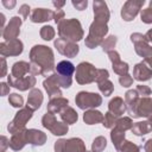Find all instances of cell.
<instances>
[{"mask_svg": "<svg viewBox=\"0 0 152 152\" xmlns=\"http://www.w3.org/2000/svg\"><path fill=\"white\" fill-rule=\"evenodd\" d=\"M30 61L43 69V76H48L56 68L53 52L49 46L45 45H34L30 51Z\"/></svg>", "mask_w": 152, "mask_h": 152, "instance_id": "6da1fadb", "label": "cell"}, {"mask_svg": "<svg viewBox=\"0 0 152 152\" xmlns=\"http://www.w3.org/2000/svg\"><path fill=\"white\" fill-rule=\"evenodd\" d=\"M58 34L59 38H63L65 40L70 42H80L83 38V28L78 19L71 18V19H63L58 24Z\"/></svg>", "mask_w": 152, "mask_h": 152, "instance_id": "7a4b0ae2", "label": "cell"}, {"mask_svg": "<svg viewBox=\"0 0 152 152\" xmlns=\"http://www.w3.org/2000/svg\"><path fill=\"white\" fill-rule=\"evenodd\" d=\"M108 33V26L106 23L94 20L89 27V33L86 37V46L88 49H95L102 44L103 38Z\"/></svg>", "mask_w": 152, "mask_h": 152, "instance_id": "3957f363", "label": "cell"}, {"mask_svg": "<svg viewBox=\"0 0 152 152\" xmlns=\"http://www.w3.org/2000/svg\"><path fill=\"white\" fill-rule=\"evenodd\" d=\"M76 106L80 109L88 110V109H95L96 107L101 106L102 97L101 95L96 93H89V91H80L77 93L75 97Z\"/></svg>", "mask_w": 152, "mask_h": 152, "instance_id": "277c9868", "label": "cell"}, {"mask_svg": "<svg viewBox=\"0 0 152 152\" xmlns=\"http://www.w3.org/2000/svg\"><path fill=\"white\" fill-rule=\"evenodd\" d=\"M33 112L30 107H23L21 109H19L17 113H15V116L13 118V120L7 125V129L11 134H14L17 133L18 131H21L25 128V125L27 124V121L32 118L33 115Z\"/></svg>", "mask_w": 152, "mask_h": 152, "instance_id": "5b68a950", "label": "cell"}, {"mask_svg": "<svg viewBox=\"0 0 152 152\" xmlns=\"http://www.w3.org/2000/svg\"><path fill=\"white\" fill-rule=\"evenodd\" d=\"M97 69L89 62H81L76 66L75 78L78 84H89L95 81Z\"/></svg>", "mask_w": 152, "mask_h": 152, "instance_id": "8992f818", "label": "cell"}, {"mask_svg": "<svg viewBox=\"0 0 152 152\" xmlns=\"http://www.w3.org/2000/svg\"><path fill=\"white\" fill-rule=\"evenodd\" d=\"M55 152H87L86 145L80 138L59 139L55 142Z\"/></svg>", "mask_w": 152, "mask_h": 152, "instance_id": "52a82bcc", "label": "cell"}, {"mask_svg": "<svg viewBox=\"0 0 152 152\" xmlns=\"http://www.w3.org/2000/svg\"><path fill=\"white\" fill-rule=\"evenodd\" d=\"M144 2V0H127L121 7V18L125 21H132L140 12Z\"/></svg>", "mask_w": 152, "mask_h": 152, "instance_id": "ba28073f", "label": "cell"}, {"mask_svg": "<svg viewBox=\"0 0 152 152\" xmlns=\"http://www.w3.org/2000/svg\"><path fill=\"white\" fill-rule=\"evenodd\" d=\"M53 45L61 55H63L65 57H69V58L76 57V55L80 51V48L76 43L70 42V40H65L63 38H57L53 42Z\"/></svg>", "mask_w": 152, "mask_h": 152, "instance_id": "9c48e42d", "label": "cell"}, {"mask_svg": "<svg viewBox=\"0 0 152 152\" xmlns=\"http://www.w3.org/2000/svg\"><path fill=\"white\" fill-rule=\"evenodd\" d=\"M24 50L23 42L20 39H12L5 40L0 44V53L2 57H11V56H19Z\"/></svg>", "mask_w": 152, "mask_h": 152, "instance_id": "30bf717a", "label": "cell"}, {"mask_svg": "<svg viewBox=\"0 0 152 152\" xmlns=\"http://www.w3.org/2000/svg\"><path fill=\"white\" fill-rule=\"evenodd\" d=\"M23 24V19L20 17H12L8 21V24L2 30L1 34L5 40H12L17 39L20 34V26Z\"/></svg>", "mask_w": 152, "mask_h": 152, "instance_id": "8fae6325", "label": "cell"}, {"mask_svg": "<svg viewBox=\"0 0 152 152\" xmlns=\"http://www.w3.org/2000/svg\"><path fill=\"white\" fill-rule=\"evenodd\" d=\"M7 82L10 87H14L20 91H25L27 89H33L36 86V77L33 75H26L20 78H14L12 75L7 76Z\"/></svg>", "mask_w": 152, "mask_h": 152, "instance_id": "7c38bea8", "label": "cell"}, {"mask_svg": "<svg viewBox=\"0 0 152 152\" xmlns=\"http://www.w3.org/2000/svg\"><path fill=\"white\" fill-rule=\"evenodd\" d=\"M93 11H94V20H99L102 23H108L109 20V10L104 1L95 0L93 2Z\"/></svg>", "mask_w": 152, "mask_h": 152, "instance_id": "4fadbf2b", "label": "cell"}, {"mask_svg": "<svg viewBox=\"0 0 152 152\" xmlns=\"http://www.w3.org/2000/svg\"><path fill=\"white\" fill-rule=\"evenodd\" d=\"M139 99L140 97H139L137 89H131V90L126 91V94H125L126 108H127V112L131 114L132 118H137V104H138Z\"/></svg>", "mask_w": 152, "mask_h": 152, "instance_id": "5bb4252c", "label": "cell"}, {"mask_svg": "<svg viewBox=\"0 0 152 152\" xmlns=\"http://www.w3.org/2000/svg\"><path fill=\"white\" fill-rule=\"evenodd\" d=\"M152 77V69L142 61L138 64H135L134 69H133V78L139 81V82H144V81H148Z\"/></svg>", "mask_w": 152, "mask_h": 152, "instance_id": "9a60e30c", "label": "cell"}, {"mask_svg": "<svg viewBox=\"0 0 152 152\" xmlns=\"http://www.w3.org/2000/svg\"><path fill=\"white\" fill-rule=\"evenodd\" d=\"M43 86L48 93V95L51 97V99H55V97H62V90H61V87L58 86L53 74L49 75L48 78L44 80L43 82Z\"/></svg>", "mask_w": 152, "mask_h": 152, "instance_id": "2e32d148", "label": "cell"}, {"mask_svg": "<svg viewBox=\"0 0 152 152\" xmlns=\"http://www.w3.org/2000/svg\"><path fill=\"white\" fill-rule=\"evenodd\" d=\"M26 139L27 144H31L32 146H43L46 142V134L39 129L30 128L26 131Z\"/></svg>", "mask_w": 152, "mask_h": 152, "instance_id": "e0dca14e", "label": "cell"}, {"mask_svg": "<svg viewBox=\"0 0 152 152\" xmlns=\"http://www.w3.org/2000/svg\"><path fill=\"white\" fill-rule=\"evenodd\" d=\"M55 12L49 8H34L30 15V20L32 23H45L53 19Z\"/></svg>", "mask_w": 152, "mask_h": 152, "instance_id": "ac0fdd59", "label": "cell"}, {"mask_svg": "<svg viewBox=\"0 0 152 152\" xmlns=\"http://www.w3.org/2000/svg\"><path fill=\"white\" fill-rule=\"evenodd\" d=\"M26 128L18 131L17 133L12 134V138L10 140V147L13 151H20L24 148V146L27 144V139H26Z\"/></svg>", "mask_w": 152, "mask_h": 152, "instance_id": "d6986e66", "label": "cell"}, {"mask_svg": "<svg viewBox=\"0 0 152 152\" xmlns=\"http://www.w3.org/2000/svg\"><path fill=\"white\" fill-rule=\"evenodd\" d=\"M152 114V99L140 97L137 104V118H148Z\"/></svg>", "mask_w": 152, "mask_h": 152, "instance_id": "ffe728a7", "label": "cell"}, {"mask_svg": "<svg viewBox=\"0 0 152 152\" xmlns=\"http://www.w3.org/2000/svg\"><path fill=\"white\" fill-rule=\"evenodd\" d=\"M127 110L126 108V103L124 101V99H121L120 96H115L114 99H112L108 103V112H110L113 115H115L116 118L121 116Z\"/></svg>", "mask_w": 152, "mask_h": 152, "instance_id": "44dd1931", "label": "cell"}, {"mask_svg": "<svg viewBox=\"0 0 152 152\" xmlns=\"http://www.w3.org/2000/svg\"><path fill=\"white\" fill-rule=\"evenodd\" d=\"M43 103V94L38 88H33L30 90L27 96V107H30L32 110H37L40 108Z\"/></svg>", "mask_w": 152, "mask_h": 152, "instance_id": "7402d4cb", "label": "cell"}, {"mask_svg": "<svg viewBox=\"0 0 152 152\" xmlns=\"http://www.w3.org/2000/svg\"><path fill=\"white\" fill-rule=\"evenodd\" d=\"M69 104V100L65 99V97H55V99H51L48 103V112L50 113H53V114H57V113H61L65 107H68Z\"/></svg>", "mask_w": 152, "mask_h": 152, "instance_id": "603a6c76", "label": "cell"}, {"mask_svg": "<svg viewBox=\"0 0 152 152\" xmlns=\"http://www.w3.org/2000/svg\"><path fill=\"white\" fill-rule=\"evenodd\" d=\"M30 72V63L25 62V61H19L15 62L12 65V70H11V75L14 78H20L26 76V74Z\"/></svg>", "mask_w": 152, "mask_h": 152, "instance_id": "cb8c5ba5", "label": "cell"}, {"mask_svg": "<svg viewBox=\"0 0 152 152\" xmlns=\"http://www.w3.org/2000/svg\"><path fill=\"white\" fill-rule=\"evenodd\" d=\"M103 114L96 109H88L83 114V120L87 125H96L103 121Z\"/></svg>", "mask_w": 152, "mask_h": 152, "instance_id": "d4e9b609", "label": "cell"}, {"mask_svg": "<svg viewBox=\"0 0 152 152\" xmlns=\"http://www.w3.org/2000/svg\"><path fill=\"white\" fill-rule=\"evenodd\" d=\"M56 72L61 76H68V77H71L72 74L75 72V66L71 62L69 61H61L59 63H57L56 65Z\"/></svg>", "mask_w": 152, "mask_h": 152, "instance_id": "484cf974", "label": "cell"}, {"mask_svg": "<svg viewBox=\"0 0 152 152\" xmlns=\"http://www.w3.org/2000/svg\"><path fill=\"white\" fill-rule=\"evenodd\" d=\"M59 116H61L62 121H63L64 124H66V125H72V124H75V122L78 120V115H77L76 110H75L72 107H70V106L65 107V108L59 113Z\"/></svg>", "mask_w": 152, "mask_h": 152, "instance_id": "4316f807", "label": "cell"}, {"mask_svg": "<svg viewBox=\"0 0 152 152\" xmlns=\"http://www.w3.org/2000/svg\"><path fill=\"white\" fill-rule=\"evenodd\" d=\"M131 131H132V133L134 135L141 137V135H145V134H147V133H150L152 131V125L147 120L146 121H139V122L133 124Z\"/></svg>", "mask_w": 152, "mask_h": 152, "instance_id": "83f0119b", "label": "cell"}, {"mask_svg": "<svg viewBox=\"0 0 152 152\" xmlns=\"http://www.w3.org/2000/svg\"><path fill=\"white\" fill-rule=\"evenodd\" d=\"M110 139H112V142H113L114 147L116 148V151H120V148H121V146L125 141V131L119 129L118 127L112 128Z\"/></svg>", "mask_w": 152, "mask_h": 152, "instance_id": "f1b7e54d", "label": "cell"}, {"mask_svg": "<svg viewBox=\"0 0 152 152\" xmlns=\"http://www.w3.org/2000/svg\"><path fill=\"white\" fill-rule=\"evenodd\" d=\"M116 42H118V37H116V36H114V34L108 36L107 38L103 39V42H102V44H101L102 51H104V52L108 53L109 51L114 50V48H115V45H116Z\"/></svg>", "mask_w": 152, "mask_h": 152, "instance_id": "f546056e", "label": "cell"}, {"mask_svg": "<svg viewBox=\"0 0 152 152\" xmlns=\"http://www.w3.org/2000/svg\"><path fill=\"white\" fill-rule=\"evenodd\" d=\"M68 131H69L68 125H66V124H64V122H59V121H56V122H55V125L50 128V132H51L53 135H58V137L66 134V133H68Z\"/></svg>", "mask_w": 152, "mask_h": 152, "instance_id": "4dcf8cb0", "label": "cell"}, {"mask_svg": "<svg viewBox=\"0 0 152 152\" xmlns=\"http://www.w3.org/2000/svg\"><path fill=\"white\" fill-rule=\"evenodd\" d=\"M107 146V140L104 137L100 135V137H96L94 140H93V144H91V151L93 152H102Z\"/></svg>", "mask_w": 152, "mask_h": 152, "instance_id": "1f68e13d", "label": "cell"}, {"mask_svg": "<svg viewBox=\"0 0 152 152\" xmlns=\"http://www.w3.org/2000/svg\"><path fill=\"white\" fill-rule=\"evenodd\" d=\"M112 68H113V71L115 74H118L119 76H124V75H127L128 74V70H129V66L126 62H116V63H113L112 64Z\"/></svg>", "mask_w": 152, "mask_h": 152, "instance_id": "d6a6232c", "label": "cell"}, {"mask_svg": "<svg viewBox=\"0 0 152 152\" xmlns=\"http://www.w3.org/2000/svg\"><path fill=\"white\" fill-rule=\"evenodd\" d=\"M97 87H99V90L104 95V96H109L113 94L114 91V86L113 83L109 81V80H106L103 82H100L97 83Z\"/></svg>", "mask_w": 152, "mask_h": 152, "instance_id": "836d02e7", "label": "cell"}, {"mask_svg": "<svg viewBox=\"0 0 152 152\" xmlns=\"http://www.w3.org/2000/svg\"><path fill=\"white\" fill-rule=\"evenodd\" d=\"M133 126V121L131 118H127V116H124V118H118L116 120V124L114 127H118L119 129H122V131H127V129H131Z\"/></svg>", "mask_w": 152, "mask_h": 152, "instance_id": "e575fe53", "label": "cell"}, {"mask_svg": "<svg viewBox=\"0 0 152 152\" xmlns=\"http://www.w3.org/2000/svg\"><path fill=\"white\" fill-rule=\"evenodd\" d=\"M56 121H57V120H56L55 114H53V113H50V112H46V113L43 115V118H42V125H43L46 129H49V131H50V128L55 125Z\"/></svg>", "mask_w": 152, "mask_h": 152, "instance_id": "d590c367", "label": "cell"}, {"mask_svg": "<svg viewBox=\"0 0 152 152\" xmlns=\"http://www.w3.org/2000/svg\"><path fill=\"white\" fill-rule=\"evenodd\" d=\"M8 102L12 107H15V108H21L23 104H24V99L21 95L17 94V93H12L8 95Z\"/></svg>", "mask_w": 152, "mask_h": 152, "instance_id": "8d00e7d4", "label": "cell"}, {"mask_svg": "<svg viewBox=\"0 0 152 152\" xmlns=\"http://www.w3.org/2000/svg\"><path fill=\"white\" fill-rule=\"evenodd\" d=\"M39 33H40V37H42L44 40H51V39L55 37V34H56L53 27L50 26V25L43 26V27L40 28V32H39Z\"/></svg>", "mask_w": 152, "mask_h": 152, "instance_id": "74e56055", "label": "cell"}, {"mask_svg": "<svg viewBox=\"0 0 152 152\" xmlns=\"http://www.w3.org/2000/svg\"><path fill=\"white\" fill-rule=\"evenodd\" d=\"M116 120H118V118H116L115 115H113L110 112H107V113L104 114V116H103L102 125H103V127H106V128H114V126H115V124H116Z\"/></svg>", "mask_w": 152, "mask_h": 152, "instance_id": "f35d334b", "label": "cell"}, {"mask_svg": "<svg viewBox=\"0 0 152 152\" xmlns=\"http://www.w3.org/2000/svg\"><path fill=\"white\" fill-rule=\"evenodd\" d=\"M53 76H55V78H56V81H57V83H58V86L61 87V88H69L70 86H71V83H72V78L71 77H68V76H61V75H58L57 72H55L53 74Z\"/></svg>", "mask_w": 152, "mask_h": 152, "instance_id": "ab89813d", "label": "cell"}, {"mask_svg": "<svg viewBox=\"0 0 152 152\" xmlns=\"http://www.w3.org/2000/svg\"><path fill=\"white\" fill-rule=\"evenodd\" d=\"M119 152H140V148H139V146H138V145L133 144L132 141L125 140Z\"/></svg>", "mask_w": 152, "mask_h": 152, "instance_id": "60d3db41", "label": "cell"}, {"mask_svg": "<svg viewBox=\"0 0 152 152\" xmlns=\"http://www.w3.org/2000/svg\"><path fill=\"white\" fill-rule=\"evenodd\" d=\"M140 19L145 24H152V7H147L141 11Z\"/></svg>", "mask_w": 152, "mask_h": 152, "instance_id": "b9f144b4", "label": "cell"}, {"mask_svg": "<svg viewBox=\"0 0 152 152\" xmlns=\"http://www.w3.org/2000/svg\"><path fill=\"white\" fill-rule=\"evenodd\" d=\"M108 77H109V72H108L107 69H97L96 76H95V82L96 83L103 82V81L108 80Z\"/></svg>", "mask_w": 152, "mask_h": 152, "instance_id": "7bdbcfd3", "label": "cell"}, {"mask_svg": "<svg viewBox=\"0 0 152 152\" xmlns=\"http://www.w3.org/2000/svg\"><path fill=\"white\" fill-rule=\"evenodd\" d=\"M119 83L124 87V88H128L133 84V77L129 76L128 74L127 75H124V76H120L119 77Z\"/></svg>", "mask_w": 152, "mask_h": 152, "instance_id": "ee69618b", "label": "cell"}, {"mask_svg": "<svg viewBox=\"0 0 152 152\" xmlns=\"http://www.w3.org/2000/svg\"><path fill=\"white\" fill-rule=\"evenodd\" d=\"M137 91L142 97H148V95H151V93H152L151 88L147 87V86H145V84H138L137 86Z\"/></svg>", "mask_w": 152, "mask_h": 152, "instance_id": "f6af8a7d", "label": "cell"}, {"mask_svg": "<svg viewBox=\"0 0 152 152\" xmlns=\"http://www.w3.org/2000/svg\"><path fill=\"white\" fill-rule=\"evenodd\" d=\"M18 13L23 17V19H27L28 18V13H30V6L27 4H23L19 10H18Z\"/></svg>", "mask_w": 152, "mask_h": 152, "instance_id": "bcb514c9", "label": "cell"}, {"mask_svg": "<svg viewBox=\"0 0 152 152\" xmlns=\"http://www.w3.org/2000/svg\"><path fill=\"white\" fill-rule=\"evenodd\" d=\"M71 4H72V6H74L76 10H78V11H83V10H86V8H87V6H88V1H87V0L71 1Z\"/></svg>", "mask_w": 152, "mask_h": 152, "instance_id": "7dc6e473", "label": "cell"}, {"mask_svg": "<svg viewBox=\"0 0 152 152\" xmlns=\"http://www.w3.org/2000/svg\"><path fill=\"white\" fill-rule=\"evenodd\" d=\"M64 17H65V12H64L63 10H57V11H55L53 20H55V23L58 25V24L64 19Z\"/></svg>", "mask_w": 152, "mask_h": 152, "instance_id": "c3c4849f", "label": "cell"}, {"mask_svg": "<svg viewBox=\"0 0 152 152\" xmlns=\"http://www.w3.org/2000/svg\"><path fill=\"white\" fill-rule=\"evenodd\" d=\"M108 58H109V61L112 62V64L121 61L119 52H118V51H115V50H112V51H109V52H108Z\"/></svg>", "mask_w": 152, "mask_h": 152, "instance_id": "681fc988", "label": "cell"}, {"mask_svg": "<svg viewBox=\"0 0 152 152\" xmlns=\"http://www.w3.org/2000/svg\"><path fill=\"white\" fill-rule=\"evenodd\" d=\"M8 146H10V140L7 139V137L1 135V138H0V152H5Z\"/></svg>", "mask_w": 152, "mask_h": 152, "instance_id": "f907efd6", "label": "cell"}, {"mask_svg": "<svg viewBox=\"0 0 152 152\" xmlns=\"http://www.w3.org/2000/svg\"><path fill=\"white\" fill-rule=\"evenodd\" d=\"M10 84H7V83H5V82H2V83H0V95L1 96H5V95H8L10 94Z\"/></svg>", "mask_w": 152, "mask_h": 152, "instance_id": "816d5d0a", "label": "cell"}, {"mask_svg": "<svg viewBox=\"0 0 152 152\" xmlns=\"http://www.w3.org/2000/svg\"><path fill=\"white\" fill-rule=\"evenodd\" d=\"M7 72V64H6V58L1 57V72H0V77L6 76Z\"/></svg>", "mask_w": 152, "mask_h": 152, "instance_id": "f5cc1de1", "label": "cell"}, {"mask_svg": "<svg viewBox=\"0 0 152 152\" xmlns=\"http://www.w3.org/2000/svg\"><path fill=\"white\" fill-rule=\"evenodd\" d=\"M2 5L7 8V10H12L15 5H17V2H15V0H2Z\"/></svg>", "mask_w": 152, "mask_h": 152, "instance_id": "db71d44e", "label": "cell"}, {"mask_svg": "<svg viewBox=\"0 0 152 152\" xmlns=\"http://www.w3.org/2000/svg\"><path fill=\"white\" fill-rule=\"evenodd\" d=\"M145 152H152V139H148L144 145Z\"/></svg>", "mask_w": 152, "mask_h": 152, "instance_id": "11a10c76", "label": "cell"}, {"mask_svg": "<svg viewBox=\"0 0 152 152\" xmlns=\"http://www.w3.org/2000/svg\"><path fill=\"white\" fill-rule=\"evenodd\" d=\"M52 5L57 7V10H62V7L65 5V1H52Z\"/></svg>", "mask_w": 152, "mask_h": 152, "instance_id": "9f6ffc18", "label": "cell"}, {"mask_svg": "<svg viewBox=\"0 0 152 152\" xmlns=\"http://www.w3.org/2000/svg\"><path fill=\"white\" fill-rule=\"evenodd\" d=\"M145 37H146V39H147L148 43H152V28H150V30L145 33Z\"/></svg>", "mask_w": 152, "mask_h": 152, "instance_id": "6f0895ef", "label": "cell"}, {"mask_svg": "<svg viewBox=\"0 0 152 152\" xmlns=\"http://www.w3.org/2000/svg\"><path fill=\"white\" fill-rule=\"evenodd\" d=\"M0 18H1V28L4 30V28H5V27H4V25H5V20H6L5 14H4V13H1V14H0Z\"/></svg>", "mask_w": 152, "mask_h": 152, "instance_id": "680465c9", "label": "cell"}, {"mask_svg": "<svg viewBox=\"0 0 152 152\" xmlns=\"http://www.w3.org/2000/svg\"><path fill=\"white\" fill-rule=\"evenodd\" d=\"M148 7H152V1H150V6Z\"/></svg>", "mask_w": 152, "mask_h": 152, "instance_id": "91938a15", "label": "cell"}, {"mask_svg": "<svg viewBox=\"0 0 152 152\" xmlns=\"http://www.w3.org/2000/svg\"><path fill=\"white\" fill-rule=\"evenodd\" d=\"M87 152H93V151H87Z\"/></svg>", "mask_w": 152, "mask_h": 152, "instance_id": "94428289", "label": "cell"}]
</instances>
